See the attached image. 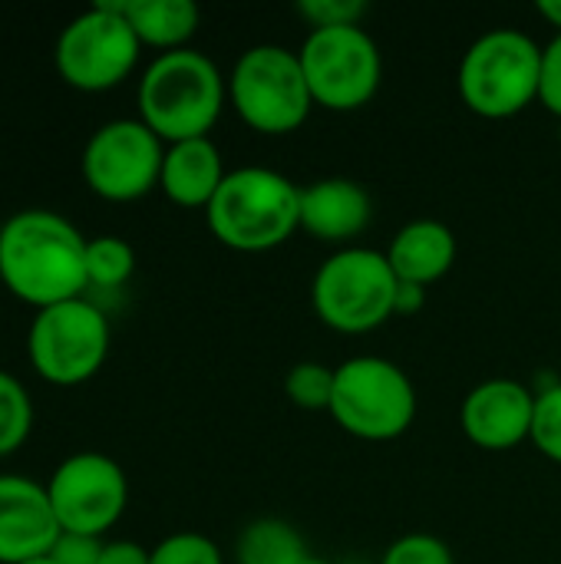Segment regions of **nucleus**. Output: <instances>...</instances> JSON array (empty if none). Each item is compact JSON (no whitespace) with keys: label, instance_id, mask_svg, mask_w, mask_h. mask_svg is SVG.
Returning a JSON list of instances; mask_svg holds the SVG:
<instances>
[{"label":"nucleus","instance_id":"obj_1","mask_svg":"<svg viewBox=\"0 0 561 564\" xmlns=\"http://www.w3.org/2000/svg\"><path fill=\"white\" fill-rule=\"evenodd\" d=\"M86 241L60 212H17L0 225V284L33 311L86 297Z\"/></svg>","mask_w":561,"mask_h":564},{"label":"nucleus","instance_id":"obj_2","mask_svg":"<svg viewBox=\"0 0 561 564\" xmlns=\"http://www.w3.org/2000/svg\"><path fill=\"white\" fill-rule=\"evenodd\" d=\"M228 102V76L202 50L159 53L139 76V119L165 142L205 139Z\"/></svg>","mask_w":561,"mask_h":564},{"label":"nucleus","instance_id":"obj_3","mask_svg":"<svg viewBox=\"0 0 561 564\" xmlns=\"http://www.w3.org/2000/svg\"><path fill=\"white\" fill-rule=\"evenodd\" d=\"M205 221L215 241L231 251H274L301 231V188L265 165L235 169L205 208Z\"/></svg>","mask_w":561,"mask_h":564},{"label":"nucleus","instance_id":"obj_4","mask_svg":"<svg viewBox=\"0 0 561 564\" xmlns=\"http://www.w3.org/2000/svg\"><path fill=\"white\" fill-rule=\"evenodd\" d=\"M539 76L542 46L526 30L499 26L466 46L456 89L473 116L499 122L539 102Z\"/></svg>","mask_w":561,"mask_h":564},{"label":"nucleus","instance_id":"obj_5","mask_svg":"<svg viewBox=\"0 0 561 564\" xmlns=\"http://www.w3.org/2000/svg\"><path fill=\"white\" fill-rule=\"evenodd\" d=\"M228 102L238 119L261 135L298 132L314 109L301 56L281 43H258L235 59L228 73Z\"/></svg>","mask_w":561,"mask_h":564},{"label":"nucleus","instance_id":"obj_6","mask_svg":"<svg viewBox=\"0 0 561 564\" xmlns=\"http://www.w3.org/2000/svg\"><path fill=\"white\" fill-rule=\"evenodd\" d=\"M400 281L384 251L341 248L314 274L311 304L321 324L337 334H370L397 317Z\"/></svg>","mask_w":561,"mask_h":564},{"label":"nucleus","instance_id":"obj_7","mask_svg":"<svg viewBox=\"0 0 561 564\" xmlns=\"http://www.w3.org/2000/svg\"><path fill=\"white\" fill-rule=\"evenodd\" d=\"M331 420L364 443L400 440L417 420V387L407 370L387 357H350L334 367Z\"/></svg>","mask_w":561,"mask_h":564},{"label":"nucleus","instance_id":"obj_8","mask_svg":"<svg viewBox=\"0 0 561 564\" xmlns=\"http://www.w3.org/2000/svg\"><path fill=\"white\" fill-rule=\"evenodd\" d=\"M112 330L106 311L89 297H73L33 314L26 330V360L53 387L93 380L109 357Z\"/></svg>","mask_w":561,"mask_h":564},{"label":"nucleus","instance_id":"obj_9","mask_svg":"<svg viewBox=\"0 0 561 564\" xmlns=\"http://www.w3.org/2000/svg\"><path fill=\"white\" fill-rule=\"evenodd\" d=\"M142 43L119 10V0H99L73 17L53 50L56 73L79 93H106L132 76Z\"/></svg>","mask_w":561,"mask_h":564},{"label":"nucleus","instance_id":"obj_10","mask_svg":"<svg viewBox=\"0 0 561 564\" xmlns=\"http://www.w3.org/2000/svg\"><path fill=\"white\" fill-rule=\"evenodd\" d=\"M314 106L331 112L364 109L384 79V56L364 26L311 30L298 50Z\"/></svg>","mask_w":561,"mask_h":564},{"label":"nucleus","instance_id":"obj_11","mask_svg":"<svg viewBox=\"0 0 561 564\" xmlns=\"http://www.w3.org/2000/svg\"><path fill=\"white\" fill-rule=\"evenodd\" d=\"M165 142L142 119L103 122L83 145L79 172L93 195L106 202H136L159 188Z\"/></svg>","mask_w":561,"mask_h":564},{"label":"nucleus","instance_id":"obj_12","mask_svg":"<svg viewBox=\"0 0 561 564\" xmlns=\"http://www.w3.org/2000/svg\"><path fill=\"white\" fill-rule=\"evenodd\" d=\"M46 496L60 532L103 539L129 506V479L112 456L83 449L50 473Z\"/></svg>","mask_w":561,"mask_h":564},{"label":"nucleus","instance_id":"obj_13","mask_svg":"<svg viewBox=\"0 0 561 564\" xmlns=\"http://www.w3.org/2000/svg\"><path fill=\"white\" fill-rule=\"evenodd\" d=\"M536 390L519 380H486L473 387L460 406V426L466 440L486 453H509L532 440Z\"/></svg>","mask_w":561,"mask_h":564},{"label":"nucleus","instance_id":"obj_14","mask_svg":"<svg viewBox=\"0 0 561 564\" xmlns=\"http://www.w3.org/2000/svg\"><path fill=\"white\" fill-rule=\"evenodd\" d=\"M56 539L60 522L53 516L46 486L17 473L0 476V564L50 555Z\"/></svg>","mask_w":561,"mask_h":564},{"label":"nucleus","instance_id":"obj_15","mask_svg":"<svg viewBox=\"0 0 561 564\" xmlns=\"http://www.w3.org/2000/svg\"><path fill=\"white\" fill-rule=\"evenodd\" d=\"M374 202L354 178H317L301 188V231L324 245H347L367 231Z\"/></svg>","mask_w":561,"mask_h":564},{"label":"nucleus","instance_id":"obj_16","mask_svg":"<svg viewBox=\"0 0 561 564\" xmlns=\"http://www.w3.org/2000/svg\"><path fill=\"white\" fill-rule=\"evenodd\" d=\"M225 162L222 149L205 135V139H185L165 145L162 159V178L159 188L165 198L179 208H208L215 192L225 182Z\"/></svg>","mask_w":561,"mask_h":564},{"label":"nucleus","instance_id":"obj_17","mask_svg":"<svg viewBox=\"0 0 561 564\" xmlns=\"http://www.w3.org/2000/svg\"><path fill=\"white\" fill-rule=\"evenodd\" d=\"M400 284L430 288L443 281L456 264V235L436 218H417L403 225L384 251Z\"/></svg>","mask_w":561,"mask_h":564},{"label":"nucleus","instance_id":"obj_18","mask_svg":"<svg viewBox=\"0 0 561 564\" xmlns=\"http://www.w3.org/2000/svg\"><path fill=\"white\" fill-rule=\"evenodd\" d=\"M119 10L136 30L139 43L159 53L185 50L202 23V13L192 0H119Z\"/></svg>","mask_w":561,"mask_h":564},{"label":"nucleus","instance_id":"obj_19","mask_svg":"<svg viewBox=\"0 0 561 564\" xmlns=\"http://www.w3.org/2000/svg\"><path fill=\"white\" fill-rule=\"evenodd\" d=\"M308 555L311 552L301 532L291 522L271 519V516L248 522L235 545L238 564H301Z\"/></svg>","mask_w":561,"mask_h":564},{"label":"nucleus","instance_id":"obj_20","mask_svg":"<svg viewBox=\"0 0 561 564\" xmlns=\"http://www.w3.org/2000/svg\"><path fill=\"white\" fill-rule=\"evenodd\" d=\"M136 274V251L119 235H99L86 241V281L96 291H119Z\"/></svg>","mask_w":561,"mask_h":564},{"label":"nucleus","instance_id":"obj_21","mask_svg":"<svg viewBox=\"0 0 561 564\" xmlns=\"http://www.w3.org/2000/svg\"><path fill=\"white\" fill-rule=\"evenodd\" d=\"M30 430H33V400L10 370H0V459L23 449Z\"/></svg>","mask_w":561,"mask_h":564},{"label":"nucleus","instance_id":"obj_22","mask_svg":"<svg viewBox=\"0 0 561 564\" xmlns=\"http://www.w3.org/2000/svg\"><path fill=\"white\" fill-rule=\"evenodd\" d=\"M284 397L301 410H331L334 400V367L304 360L294 364L284 377Z\"/></svg>","mask_w":561,"mask_h":564},{"label":"nucleus","instance_id":"obj_23","mask_svg":"<svg viewBox=\"0 0 561 564\" xmlns=\"http://www.w3.org/2000/svg\"><path fill=\"white\" fill-rule=\"evenodd\" d=\"M149 564H225V555L202 532H175L149 549Z\"/></svg>","mask_w":561,"mask_h":564},{"label":"nucleus","instance_id":"obj_24","mask_svg":"<svg viewBox=\"0 0 561 564\" xmlns=\"http://www.w3.org/2000/svg\"><path fill=\"white\" fill-rule=\"evenodd\" d=\"M532 446L561 466V383L536 390V420H532Z\"/></svg>","mask_w":561,"mask_h":564},{"label":"nucleus","instance_id":"obj_25","mask_svg":"<svg viewBox=\"0 0 561 564\" xmlns=\"http://www.w3.org/2000/svg\"><path fill=\"white\" fill-rule=\"evenodd\" d=\"M380 564H456V558L443 539L427 535V532H410V535H400L384 552Z\"/></svg>","mask_w":561,"mask_h":564},{"label":"nucleus","instance_id":"obj_26","mask_svg":"<svg viewBox=\"0 0 561 564\" xmlns=\"http://www.w3.org/2000/svg\"><path fill=\"white\" fill-rule=\"evenodd\" d=\"M298 13L311 23V30L360 26L367 3L364 0H304V3H298Z\"/></svg>","mask_w":561,"mask_h":564},{"label":"nucleus","instance_id":"obj_27","mask_svg":"<svg viewBox=\"0 0 561 564\" xmlns=\"http://www.w3.org/2000/svg\"><path fill=\"white\" fill-rule=\"evenodd\" d=\"M539 102L561 119V33L542 46V76H539Z\"/></svg>","mask_w":561,"mask_h":564},{"label":"nucleus","instance_id":"obj_28","mask_svg":"<svg viewBox=\"0 0 561 564\" xmlns=\"http://www.w3.org/2000/svg\"><path fill=\"white\" fill-rule=\"evenodd\" d=\"M103 555V542L93 535H69L60 532L56 545L50 549V558L56 564H99Z\"/></svg>","mask_w":561,"mask_h":564},{"label":"nucleus","instance_id":"obj_29","mask_svg":"<svg viewBox=\"0 0 561 564\" xmlns=\"http://www.w3.org/2000/svg\"><path fill=\"white\" fill-rule=\"evenodd\" d=\"M99 564H149V549H142L139 542H129V539L103 542Z\"/></svg>","mask_w":561,"mask_h":564},{"label":"nucleus","instance_id":"obj_30","mask_svg":"<svg viewBox=\"0 0 561 564\" xmlns=\"http://www.w3.org/2000/svg\"><path fill=\"white\" fill-rule=\"evenodd\" d=\"M427 307V288L420 284H400L397 291V317H413Z\"/></svg>","mask_w":561,"mask_h":564},{"label":"nucleus","instance_id":"obj_31","mask_svg":"<svg viewBox=\"0 0 561 564\" xmlns=\"http://www.w3.org/2000/svg\"><path fill=\"white\" fill-rule=\"evenodd\" d=\"M536 10H539V17H542V20H549V23H552V26L561 33V0H539V3H536Z\"/></svg>","mask_w":561,"mask_h":564},{"label":"nucleus","instance_id":"obj_32","mask_svg":"<svg viewBox=\"0 0 561 564\" xmlns=\"http://www.w3.org/2000/svg\"><path fill=\"white\" fill-rule=\"evenodd\" d=\"M20 564H56L50 555H40V558H30V562H20Z\"/></svg>","mask_w":561,"mask_h":564},{"label":"nucleus","instance_id":"obj_33","mask_svg":"<svg viewBox=\"0 0 561 564\" xmlns=\"http://www.w3.org/2000/svg\"><path fill=\"white\" fill-rule=\"evenodd\" d=\"M301 564H331V562H327V558H317V555H308Z\"/></svg>","mask_w":561,"mask_h":564},{"label":"nucleus","instance_id":"obj_34","mask_svg":"<svg viewBox=\"0 0 561 564\" xmlns=\"http://www.w3.org/2000/svg\"><path fill=\"white\" fill-rule=\"evenodd\" d=\"M559 142H561V119H559Z\"/></svg>","mask_w":561,"mask_h":564}]
</instances>
